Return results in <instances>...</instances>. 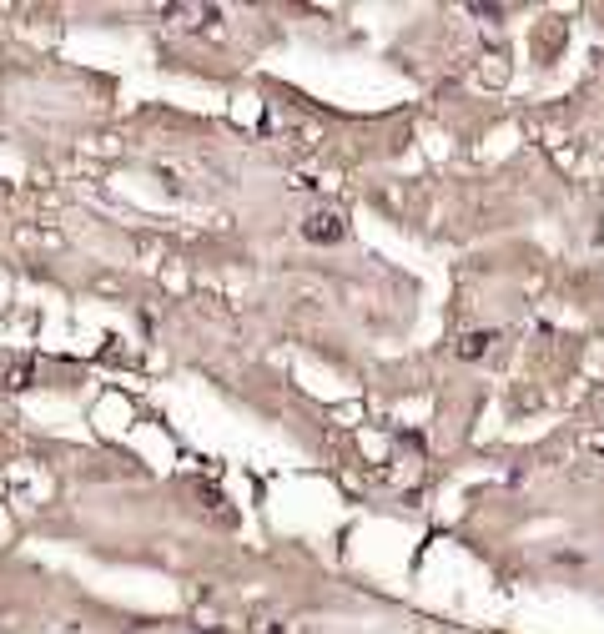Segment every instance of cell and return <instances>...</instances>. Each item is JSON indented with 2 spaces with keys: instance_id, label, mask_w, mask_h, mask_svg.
<instances>
[{
  "instance_id": "obj_1",
  "label": "cell",
  "mask_w": 604,
  "mask_h": 634,
  "mask_svg": "<svg viewBox=\"0 0 604 634\" xmlns=\"http://www.w3.org/2000/svg\"><path fill=\"white\" fill-rule=\"evenodd\" d=\"M307 237H317V242H333V237H342V221H338V216H312Z\"/></svg>"
},
{
  "instance_id": "obj_2",
  "label": "cell",
  "mask_w": 604,
  "mask_h": 634,
  "mask_svg": "<svg viewBox=\"0 0 604 634\" xmlns=\"http://www.w3.org/2000/svg\"><path fill=\"white\" fill-rule=\"evenodd\" d=\"M484 347H489V332H473V337H463V342H458V353H463V358H479Z\"/></svg>"
}]
</instances>
